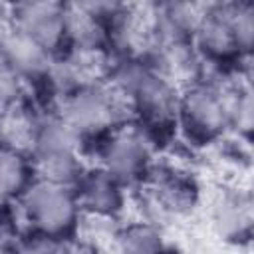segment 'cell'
<instances>
[{
	"label": "cell",
	"instance_id": "16",
	"mask_svg": "<svg viewBox=\"0 0 254 254\" xmlns=\"http://www.w3.org/2000/svg\"><path fill=\"white\" fill-rule=\"evenodd\" d=\"M22 79L24 77L0 58V101L4 105H12V103L20 101Z\"/></svg>",
	"mask_w": 254,
	"mask_h": 254
},
{
	"label": "cell",
	"instance_id": "8",
	"mask_svg": "<svg viewBox=\"0 0 254 254\" xmlns=\"http://www.w3.org/2000/svg\"><path fill=\"white\" fill-rule=\"evenodd\" d=\"M0 58L24 79L44 77L52 69V54L12 24L0 30Z\"/></svg>",
	"mask_w": 254,
	"mask_h": 254
},
{
	"label": "cell",
	"instance_id": "17",
	"mask_svg": "<svg viewBox=\"0 0 254 254\" xmlns=\"http://www.w3.org/2000/svg\"><path fill=\"white\" fill-rule=\"evenodd\" d=\"M16 254H67L64 248V242L60 238L40 236L36 234L24 244L16 246Z\"/></svg>",
	"mask_w": 254,
	"mask_h": 254
},
{
	"label": "cell",
	"instance_id": "10",
	"mask_svg": "<svg viewBox=\"0 0 254 254\" xmlns=\"http://www.w3.org/2000/svg\"><path fill=\"white\" fill-rule=\"evenodd\" d=\"M40 121L20 101L6 105L0 113V147L18 153H32L38 137Z\"/></svg>",
	"mask_w": 254,
	"mask_h": 254
},
{
	"label": "cell",
	"instance_id": "14",
	"mask_svg": "<svg viewBox=\"0 0 254 254\" xmlns=\"http://www.w3.org/2000/svg\"><path fill=\"white\" fill-rule=\"evenodd\" d=\"M121 254H167L161 234L149 224H131L119 236Z\"/></svg>",
	"mask_w": 254,
	"mask_h": 254
},
{
	"label": "cell",
	"instance_id": "5",
	"mask_svg": "<svg viewBox=\"0 0 254 254\" xmlns=\"http://www.w3.org/2000/svg\"><path fill=\"white\" fill-rule=\"evenodd\" d=\"M20 198L36 234L64 240L73 230L79 204L71 187L32 179Z\"/></svg>",
	"mask_w": 254,
	"mask_h": 254
},
{
	"label": "cell",
	"instance_id": "2",
	"mask_svg": "<svg viewBox=\"0 0 254 254\" xmlns=\"http://www.w3.org/2000/svg\"><path fill=\"white\" fill-rule=\"evenodd\" d=\"M254 36V10L250 4H216L208 6L200 26L194 32L198 50L214 60L224 62L248 50Z\"/></svg>",
	"mask_w": 254,
	"mask_h": 254
},
{
	"label": "cell",
	"instance_id": "4",
	"mask_svg": "<svg viewBox=\"0 0 254 254\" xmlns=\"http://www.w3.org/2000/svg\"><path fill=\"white\" fill-rule=\"evenodd\" d=\"M161 40V6L123 4L115 8L109 22V46L129 62L143 64V60L153 58Z\"/></svg>",
	"mask_w": 254,
	"mask_h": 254
},
{
	"label": "cell",
	"instance_id": "11",
	"mask_svg": "<svg viewBox=\"0 0 254 254\" xmlns=\"http://www.w3.org/2000/svg\"><path fill=\"white\" fill-rule=\"evenodd\" d=\"M32 175L36 181H46L62 187H75L83 175V167L73 153H52V151H34Z\"/></svg>",
	"mask_w": 254,
	"mask_h": 254
},
{
	"label": "cell",
	"instance_id": "1",
	"mask_svg": "<svg viewBox=\"0 0 254 254\" xmlns=\"http://www.w3.org/2000/svg\"><path fill=\"white\" fill-rule=\"evenodd\" d=\"M115 75L127 87L133 115L149 135L167 131L179 121L177 87L147 64L129 62L127 67H117Z\"/></svg>",
	"mask_w": 254,
	"mask_h": 254
},
{
	"label": "cell",
	"instance_id": "12",
	"mask_svg": "<svg viewBox=\"0 0 254 254\" xmlns=\"http://www.w3.org/2000/svg\"><path fill=\"white\" fill-rule=\"evenodd\" d=\"M32 165L24 153L0 147V208L14 196H20L32 183Z\"/></svg>",
	"mask_w": 254,
	"mask_h": 254
},
{
	"label": "cell",
	"instance_id": "13",
	"mask_svg": "<svg viewBox=\"0 0 254 254\" xmlns=\"http://www.w3.org/2000/svg\"><path fill=\"white\" fill-rule=\"evenodd\" d=\"M149 181H151V190L155 192L157 200L161 204H165V208H185L189 206V202H192V185L189 181H185L183 177H179L173 171H157V173H149L147 171Z\"/></svg>",
	"mask_w": 254,
	"mask_h": 254
},
{
	"label": "cell",
	"instance_id": "19",
	"mask_svg": "<svg viewBox=\"0 0 254 254\" xmlns=\"http://www.w3.org/2000/svg\"><path fill=\"white\" fill-rule=\"evenodd\" d=\"M10 10H12V6L0 4V30L10 24Z\"/></svg>",
	"mask_w": 254,
	"mask_h": 254
},
{
	"label": "cell",
	"instance_id": "20",
	"mask_svg": "<svg viewBox=\"0 0 254 254\" xmlns=\"http://www.w3.org/2000/svg\"><path fill=\"white\" fill-rule=\"evenodd\" d=\"M4 107H6V105H4V103H2V101H0V113H2V111H4Z\"/></svg>",
	"mask_w": 254,
	"mask_h": 254
},
{
	"label": "cell",
	"instance_id": "3",
	"mask_svg": "<svg viewBox=\"0 0 254 254\" xmlns=\"http://www.w3.org/2000/svg\"><path fill=\"white\" fill-rule=\"evenodd\" d=\"M242 95L234 87L194 81L179 97V121L194 139H214L232 123Z\"/></svg>",
	"mask_w": 254,
	"mask_h": 254
},
{
	"label": "cell",
	"instance_id": "18",
	"mask_svg": "<svg viewBox=\"0 0 254 254\" xmlns=\"http://www.w3.org/2000/svg\"><path fill=\"white\" fill-rule=\"evenodd\" d=\"M18 242L12 236V230L8 224H0V254H16Z\"/></svg>",
	"mask_w": 254,
	"mask_h": 254
},
{
	"label": "cell",
	"instance_id": "6",
	"mask_svg": "<svg viewBox=\"0 0 254 254\" xmlns=\"http://www.w3.org/2000/svg\"><path fill=\"white\" fill-rule=\"evenodd\" d=\"M101 149L103 171L115 177L119 183L143 179L149 159V133L141 125L121 123L103 135Z\"/></svg>",
	"mask_w": 254,
	"mask_h": 254
},
{
	"label": "cell",
	"instance_id": "9",
	"mask_svg": "<svg viewBox=\"0 0 254 254\" xmlns=\"http://www.w3.org/2000/svg\"><path fill=\"white\" fill-rule=\"evenodd\" d=\"M119 185L121 183L107 171L97 169L91 173H83L77 185L73 187V192L79 208H85L95 214H113L121 206Z\"/></svg>",
	"mask_w": 254,
	"mask_h": 254
},
{
	"label": "cell",
	"instance_id": "15",
	"mask_svg": "<svg viewBox=\"0 0 254 254\" xmlns=\"http://www.w3.org/2000/svg\"><path fill=\"white\" fill-rule=\"evenodd\" d=\"M214 220L226 236H238L240 228L250 226V212L248 204H242L238 196H224L216 202Z\"/></svg>",
	"mask_w": 254,
	"mask_h": 254
},
{
	"label": "cell",
	"instance_id": "7",
	"mask_svg": "<svg viewBox=\"0 0 254 254\" xmlns=\"http://www.w3.org/2000/svg\"><path fill=\"white\" fill-rule=\"evenodd\" d=\"M10 24L40 44L52 56L67 48L65 4L60 2H24L10 10Z\"/></svg>",
	"mask_w": 254,
	"mask_h": 254
}]
</instances>
